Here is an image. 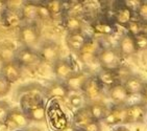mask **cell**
I'll use <instances>...</instances> for the list:
<instances>
[{
  "mask_svg": "<svg viewBox=\"0 0 147 131\" xmlns=\"http://www.w3.org/2000/svg\"><path fill=\"white\" fill-rule=\"evenodd\" d=\"M100 50H101V48H100L99 43L96 40L88 39L85 46L78 53L79 59L86 64H90V63L97 60V57H98V54Z\"/></svg>",
  "mask_w": 147,
  "mask_h": 131,
  "instance_id": "cell-9",
  "label": "cell"
},
{
  "mask_svg": "<svg viewBox=\"0 0 147 131\" xmlns=\"http://www.w3.org/2000/svg\"><path fill=\"white\" fill-rule=\"evenodd\" d=\"M137 50H146L147 49V33L143 31L141 34L135 36Z\"/></svg>",
  "mask_w": 147,
  "mask_h": 131,
  "instance_id": "cell-31",
  "label": "cell"
},
{
  "mask_svg": "<svg viewBox=\"0 0 147 131\" xmlns=\"http://www.w3.org/2000/svg\"><path fill=\"white\" fill-rule=\"evenodd\" d=\"M53 74L57 78V80L61 82H65L75 72L72 63L67 59H59L52 65Z\"/></svg>",
  "mask_w": 147,
  "mask_h": 131,
  "instance_id": "cell-13",
  "label": "cell"
},
{
  "mask_svg": "<svg viewBox=\"0 0 147 131\" xmlns=\"http://www.w3.org/2000/svg\"><path fill=\"white\" fill-rule=\"evenodd\" d=\"M141 96H142V102H141V104L144 106L145 108H146V110H147V83L145 84L144 90H143V92H142Z\"/></svg>",
  "mask_w": 147,
  "mask_h": 131,
  "instance_id": "cell-39",
  "label": "cell"
},
{
  "mask_svg": "<svg viewBox=\"0 0 147 131\" xmlns=\"http://www.w3.org/2000/svg\"><path fill=\"white\" fill-rule=\"evenodd\" d=\"M29 131H41V130H39V129H37V128H32V129H30Z\"/></svg>",
  "mask_w": 147,
  "mask_h": 131,
  "instance_id": "cell-42",
  "label": "cell"
},
{
  "mask_svg": "<svg viewBox=\"0 0 147 131\" xmlns=\"http://www.w3.org/2000/svg\"><path fill=\"white\" fill-rule=\"evenodd\" d=\"M45 93L47 99L51 100H64L69 96V90L65 83L61 81H52L45 87Z\"/></svg>",
  "mask_w": 147,
  "mask_h": 131,
  "instance_id": "cell-10",
  "label": "cell"
},
{
  "mask_svg": "<svg viewBox=\"0 0 147 131\" xmlns=\"http://www.w3.org/2000/svg\"><path fill=\"white\" fill-rule=\"evenodd\" d=\"M82 130L84 131H101V125H100V122L92 121V122L89 123L88 125L86 126Z\"/></svg>",
  "mask_w": 147,
  "mask_h": 131,
  "instance_id": "cell-38",
  "label": "cell"
},
{
  "mask_svg": "<svg viewBox=\"0 0 147 131\" xmlns=\"http://www.w3.org/2000/svg\"><path fill=\"white\" fill-rule=\"evenodd\" d=\"M77 130H78V128H77L76 126L74 125L73 122H69L68 125L66 126L64 129H62L61 131H77Z\"/></svg>",
  "mask_w": 147,
  "mask_h": 131,
  "instance_id": "cell-40",
  "label": "cell"
},
{
  "mask_svg": "<svg viewBox=\"0 0 147 131\" xmlns=\"http://www.w3.org/2000/svg\"><path fill=\"white\" fill-rule=\"evenodd\" d=\"M137 15H138L140 22L147 24V2L141 1L138 10H137Z\"/></svg>",
  "mask_w": 147,
  "mask_h": 131,
  "instance_id": "cell-34",
  "label": "cell"
},
{
  "mask_svg": "<svg viewBox=\"0 0 147 131\" xmlns=\"http://www.w3.org/2000/svg\"><path fill=\"white\" fill-rule=\"evenodd\" d=\"M109 97L111 98V100L113 101L115 105L122 106L127 102L130 96L125 88V86L123 85V83H118L109 88Z\"/></svg>",
  "mask_w": 147,
  "mask_h": 131,
  "instance_id": "cell-15",
  "label": "cell"
},
{
  "mask_svg": "<svg viewBox=\"0 0 147 131\" xmlns=\"http://www.w3.org/2000/svg\"><path fill=\"white\" fill-rule=\"evenodd\" d=\"M145 84L146 83L142 80L141 78L138 77V76H133V74H130L129 77L123 82V85L125 86V88L129 93V96L142 94V92L144 90Z\"/></svg>",
  "mask_w": 147,
  "mask_h": 131,
  "instance_id": "cell-22",
  "label": "cell"
},
{
  "mask_svg": "<svg viewBox=\"0 0 147 131\" xmlns=\"http://www.w3.org/2000/svg\"><path fill=\"white\" fill-rule=\"evenodd\" d=\"M121 55L118 49L112 48H101L99 51L97 61L99 65L101 66V69L105 70H117L121 64Z\"/></svg>",
  "mask_w": 147,
  "mask_h": 131,
  "instance_id": "cell-1",
  "label": "cell"
},
{
  "mask_svg": "<svg viewBox=\"0 0 147 131\" xmlns=\"http://www.w3.org/2000/svg\"><path fill=\"white\" fill-rule=\"evenodd\" d=\"M17 131H26V130H17Z\"/></svg>",
  "mask_w": 147,
  "mask_h": 131,
  "instance_id": "cell-44",
  "label": "cell"
},
{
  "mask_svg": "<svg viewBox=\"0 0 147 131\" xmlns=\"http://www.w3.org/2000/svg\"><path fill=\"white\" fill-rule=\"evenodd\" d=\"M118 50L120 55L124 57H128V56L136 54L138 50H137L136 43H135V37L128 33L123 35L119 40Z\"/></svg>",
  "mask_w": 147,
  "mask_h": 131,
  "instance_id": "cell-17",
  "label": "cell"
},
{
  "mask_svg": "<svg viewBox=\"0 0 147 131\" xmlns=\"http://www.w3.org/2000/svg\"><path fill=\"white\" fill-rule=\"evenodd\" d=\"M77 131H84V130H82V129H78Z\"/></svg>",
  "mask_w": 147,
  "mask_h": 131,
  "instance_id": "cell-43",
  "label": "cell"
},
{
  "mask_svg": "<svg viewBox=\"0 0 147 131\" xmlns=\"http://www.w3.org/2000/svg\"><path fill=\"white\" fill-rule=\"evenodd\" d=\"M88 41V38L86 37L82 31L79 33H68L67 37H66V43L69 49H71L74 53L78 54L82 50V47Z\"/></svg>",
  "mask_w": 147,
  "mask_h": 131,
  "instance_id": "cell-19",
  "label": "cell"
},
{
  "mask_svg": "<svg viewBox=\"0 0 147 131\" xmlns=\"http://www.w3.org/2000/svg\"><path fill=\"white\" fill-rule=\"evenodd\" d=\"M93 31L98 35H111L113 33V26L105 22H96L93 24Z\"/></svg>",
  "mask_w": 147,
  "mask_h": 131,
  "instance_id": "cell-30",
  "label": "cell"
},
{
  "mask_svg": "<svg viewBox=\"0 0 147 131\" xmlns=\"http://www.w3.org/2000/svg\"><path fill=\"white\" fill-rule=\"evenodd\" d=\"M11 109L9 103L5 101H0V125H3L5 123Z\"/></svg>",
  "mask_w": 147,
  "mask_h": 131,
  "instance_id": "cell-33",
  "label": "cell"
},
{
  "mask_svg": "<svg viewBox=\"0 0 147 131\" xmlns=\"http://www.w3.org/2000/svg\"><path fill=\"white\" fill-rule=\"evenodd\" d=\"M38 51H39L42 62H45L47 64L53 65L54 63L61 59L59 58V54H61L59 46L54 41H46L45 43H43Z\"/></svg>",
  "mask_w": 147,
  "mask_h": 131,
  "instance_id": "cell-6",
  "label": "cell"
},
{
  "mask_svg": "<svg viewBox=\"0 0 147 131\" xmlns=\"http://www.w3.org/2000/svg\"><path fill=\"white\" fill-rule=\"evenodd\" d=\"M113 131H129V130H128L126 127H124V126H118V127H116Z\"/></svg>",
  "mask_w": 147,
  "mask_h": 131,
  "instance_id": "cell-41",
  "label": "cell"
},
{
  "mask_svg": "<svg viewBox=\"0 0 147 131\" xmlns=\"http://www.w3.org/2000/svg\"><path fill=\"white\" fill-rule=\"evenodd\" d=\"M30 122L42 123L45 122L47 119V108H46L45 101L39 103L38 105L29 108L28 110L24 111Z\"/></svg>",
  "mask_w": 147,
  "mask_h": 131,
  "instance_id": "cell-20",
  "label": "cell"
},
{
  "mask_svg": "<svg viewBox=\"0 0 147 131\" xmlns=\"http://www.w3.org/2000/svg\"><path fill=\"white\" fill-rule=\"evenodd\" d=\"M47 9H48L49 13L51 14L52 17L54 16H59L65 11V6H64V2L62 1H57V0H52V1H47L45 2Z\"/></svg>",
  "mask_w": 147,
  "mask_h": 131,
  "instance_id": "cell-29",
  "label": "cell"
},
{
  "mask_svg": "<svg viewBox=\"0 0 147 131\" xmlns=\"http://www.w3.org/2000/svg\"><path fill=\"white\" fill-rule=\"evenodd\" d=\"M11 84H9L0 74V98L4 97L9 93V89H11Z\"/></svg>",
  "mask_w": 147,
  "mask_h": 131,
  "instance_id": "cell-36",
  "label": "cell"
},
{
  "mask_svg": "<svg viewBox=\"0 0 147 131\" xmlns=\"http://www.w3.org/2000/svg\"><path fill=\"white\" fill-rule=\"evenodd\" d=\"M126 120H127V106L115 105L113 108L109 109V112L103 122L105 123V125L114 126L126 124Z\"/></svg>",
  "mask_w": 147,
  "mask_h": 131,
  "instance_id": "cell-7",
  "label": "cell"
},
{
  "mask_svg": "<svg viewBox=\"0 0 147 131\" xmlns=\"http://www.w3.org/2000/svg\"><path fill=\"white\" fill-rule=\"evenodd\" d=\"M147 110L144 106L140 104H133L127 106V120L126 124H138L142 123L146 117Z\"/></svg>",
  "mask_w": 147,
  "mask_h": 131,
  "instance_id": "cell-18",
  "label": "cell"
},
{
  "mask_svg": "<svg viewBox=\"0 0 147 131\" xmlns=\"http://www.w3.org/2000/svg\"><path fill=\"white\" fill-rule=\"evenodd\" d=\"M51 18H52V16L49 13L45 3H39V19L47 20V19H51Z\"/></svg>",
  "mask_w": 147,
  "mask_h": 131,
  "instance_id": "cell-35",
  "label": "cell"
},
{
  "mask_svg": "<svg viewBox=\"0 0 147 131\" xmlns=\"http://www.w3.org/2000/svg\"><path fill=\"white\" fill-rule=\"evenodd\" d=\"M64 26L68 33H79L82 29V21L77 16H66L64 19Z\"/></svg>",
  "mask_w": 147,
  "mask_h": 131,
  "instance_id": "cell-27",
  "label": "cell"
},
{
  "mask_svg": "<svg viewBox=\"0 0 147 131\" xmlns=\"http://www.w3.org/2000/svg\"><path fill=\"white\" fill-rule=\"evenodd\" d=\"M30 124V121L26 113L21 108H11L5 123L3 125L9 130H24Z\"/></svg>",
  "mask_w": 147,
  "mask_h": 131,
  "instance_id": "cell-5",
  "label": "cell"
},
{
  "mask_svg": "<svg viewBox=\"0 0 147 131\" xmlns=\"http://www.w3.org/2000/svg\"><path fill=\"white\" fill-rule=\"evenodd\" d=\"M82 93H84V98L88 102H90V104L102 103L103 97H105L103 86L100 84L96 76L90 77V79L86 83L85 87H84Z\"/></svg>",
  "mask_w": 147,
  "mask_h": 131,
  "instance_id": "cell-3",
  "label": "cell"
},
{
  "mask_svg": "<svg viewBox=\"0 0 147 131\" xmlns=\"http://www.w3.org/2000/svg\"><path fill=\"white\" fill-rule=\"evenodd\" d=\"M127 33L128 34H130L131 36H137V35L141 34V33H143V23L140 22V21H131V22L129 23L127 25Z\"/></svg>",
  "mask_w": 147,
  "mask_h": 131,
  "instance_id": "cell-32",
  "label": "cell"
},
{
  "mask_svg": "<svg viewBox=\"0 0 147 131\" xmlns=\"http://www.w3.org/2000/svg\"><path fill=\"white\" fill-rule=\"evenodd\" d=\"M16 62L19 64L21 67H36L42 62L40 58L39 51L34 50L30 47H20L16 54Z\"/></svg>",
  "mask_w": 147,
  "mask_h": 131,
  "instance_id": "cell-4",
  "label": "cell"
},
{
  "mask_svg": "<svg viewBox=\"0 0 147 131\" xmlns=\"http://www.w3.org/2000/svg\"><path fill=\"white\" fill-rule=\"evenodd\" d=\"M96 78L98 79V81L103 87L107 86L109 88H111L112 86L116 85L118 83H121L119 80L118 74H117L116 70H105V69H101L96 76Z\"/></svg>",
  "mask_w": 147,
  "mask_h": 131,
  "instance_id": "cell-25",
  "label": "cell"
},
{
  "mask_svg": "<svg viewBox=\"0 0 147 131\" xmlns=\"http://www.w3.org/2000/svg\"><path fill=\"white\" fill-rule=\"evenodd\" d=\"M92 121H94L92 119V115L90 113L89 107H82V108L77 109L73 114V124L76 126L78 129H84L86 126L88 125L89 123H91Z\"/></svg>",
  "mask_w": 147,
  "mask_h": 131,
  "instance_id": "cell-24",
  "label": "cell"
},
{
  "mask_svg": "<svg viewBox=\"0 0 147 131\" xmlns=\"http://www.w3.org/2000/svg\"><path fill=\"white\" fill-rule=\"evenodd\" d=\"M22 91L23 93H27V94H31V96H36V97L39 98H44L46 97L45 93V87H43L42 85L40 84H28V85L22 87Z\"/></svg>",
  "mask_w": 147,
  "mask_h": 131,
  "instance_id": "cell-28",
  "label": "cell"
},
{
  "mask_svg": "<svg viewBox=\"0 0 147 131\" xmlns=\"http://www.w3.org/2000/svg\"><path fill=\"white\" fill-rule=\"evenodd\" d=\"M134 11L126 5L120 6L114 14V20L120 26L127 27V25L133 21Z\"/></svg>",
  "mask_w": 147,
  "mask_h": 131,
  "instance_id": "cell-23",
  "label": "cell"
},
{
  "mask_svg": "<svg viewBox=\"0 0 147 131\" xmlns=\"http://www.w3.org/2000/svg\"><path fill=\"white\" fill-rule=\"evenodd\" d=\"M0 74L9 84L16 83L22 77V67L16 61L2 64Z\"/></svg>",
  "mask_w": 147,
  "mask_h": 131,
  "instance_id": "cell-14",
  "label": "cell"
},
{
  "mask_svg": "<svg viewBox=\"0 0 147 131\" xmlns=\"http://www.w3.org/2000/svg\"><path fill=\"white\" fill-rule=\"evenodd\" d=\"M20 13L22 16L23 22L34 23V20L39 19V3L31 2V1L23 2Z\"/></svg>",
  "mask_w": 147,
  "mask_h": 131,
  "instance_id": "cell-16",
  "label": "cell"
},
{
  "mask_svg": "<svg viewBox=\"0 0 147 131\" xmlns=\"http://www.w3.org/2000/svg\"><path fill=\"white\" fill-rule=\"evenodd\" d=\"M0 20L3 26L7 29H15V27H21L23 23L22 16L20 13V10L5 8L1 12Z\"/></svg>",
  "mask_w": 147,
  "mask_h": 131,
  "instance_id": "cell-8",
  "label": "cell"
},
{
  "mask_svg": "<svg viewBox=\"0 0 147 131\" xmlns=\"http://www.w3.org/2000/svg\"><path fill=\"white\" fill-rule=\"evenodd\" d=\"M47 117L50 120L51 125L53 126L54 128L57 131H61L64 129L66 126L68 125L69 121L67 120L65 113L62 111V109L59 108V106H55V103L47 109Z\"/></svg>",
  "mask_w": 147,
  "mask_h": 131,
  "instance_id": "cell-11",
  "label": "cell"
},
{
  "mask_svg": "<svg viewBox=\"0 0 147 131\" xmlns=\"http://www.w3.org/2000/svg\"><path fill=\"white\" fill-rule=\"evenodd\" d=\"M82 102H84V97L79 96V94H72L70 98H69V103L70 105L74 108H82Z\"/></svg>",
  "mask_w": 147,
  "mask_h": 131,
  "instance_id": "cell-37",
  "label": "cell"
},
{
  "mask_svg": "<svg viewBox=\"0 0 147 131\" xmlns=\"http://www.w3.org/2000/svg\"><path fill=\"white\" fill-rule=\"evenodd\" d=\"M88 107L91 115H92V119L97 122L105 120L109 112V109H110L103 103H94V104H90Z\"/></svg>",
  "mask_w": 147,
  "mask_h": 131,
  "instance_id": "cell-26",
  "label": "cell"
},
{
  "mask_svg": "<svg viewBox=\"0 0 147 131\" xmlns=\"http://www.w3.org/2000/svg\"><path fill=\"white\" fill-rule=\"evenodd\" d=\"M90 79V76L88 74V72L86 71H77L74 72L68 80H66L65 85L68 88L69 92H78V91L84 90L86 83L88 82V80Z\"/></svg>",
  "mask_w": 147,
  "mask_h": 131,
  "instance_id": "cell-12",
  "label": "cell"
},
{
  "mask_svg": "<svg viewBox=\"0 0 147 131\" xmlns=\"http://www.w3.org/2000/svg\"><path fill=\"white\" fill-rule=\"evenodd\" d=\"M18 49L13 42L6 40L0 44V61L2 64L16 61V54Z\"/></svg>",
  "mask_w": 147,
  "mask_h": 131,
  "instance_id": "cell-21",
  "label": "cell"
},
{
  "mask_svg": "<svg viewBox=\"0 0 147 131\" xmlns=\"http://www.w3.org/2000/svg\"><path fill=\"white\" fill-rule=\"evenodd\" d=\"M40 29L34 23H24L19 29L18 39L24 47L32 48L40 40Z\"/></svg>",
  "mask_w": 147,
  "mask_h": 131,
  "instance_id": "cell-2",
  "label": "cell"
}]
</instances>
